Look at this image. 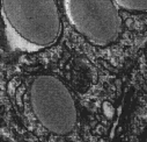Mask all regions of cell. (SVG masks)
Segmentation results:
<instances>
[{
  "label": "cell",
  "instance_id": "obj_2",
  "mask_svg": "<svg viewBox=\"0 0 147 142\" xmlns=\"http://www.w3.org/2000/svg\"><path fill=\"white\" fill-rule=\"evenodd\" d=\"M67 13L76 30L96 47L115 43L122 33L123 20L113 0H68Z\"/></svg>",
  "mask_w": 147,
  "mask_h": 142
},
{
  "label": "cell",
  "instance_id": "obj_1",
  "mask_svg": "<svg viewBox=\"0 0 147 142\" xmlns=\"http://www.w3.org/2000/svg\"><path fill=\"white\" fill-rule=\"evenodd\" d=\"M30 106L38 122L55 135H69L78 124V109L68 87L52 75L36 76L29 90Z\"/></svg>",
  "mask_w": 147,
  "mask_h": 142
},
{
  "label": "cell",
  "instance_id": "obj_3",
  "mask_svg": "<svg viewBox=\"0 0 147 142\" xmlns=\"http://www.w3.org/2000/svg\"><path fill=\"white\" fill-rule=\"evenodd\" d=\"M117 5L129 12H146L147 11V0H113Z\"/></svg>",
  "mask_w": 147,
  "mask_h": 142
}]
</instances>
